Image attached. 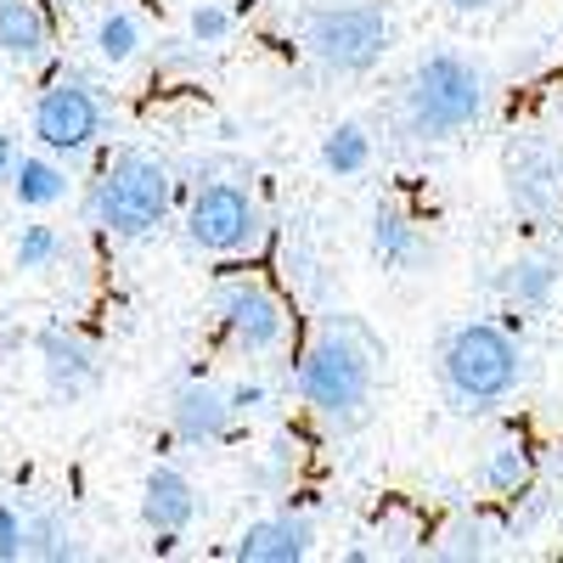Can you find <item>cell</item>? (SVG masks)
Segmentation results:
<instances>
[{"mask_svg": "<svg viewBox=\"0 0 563 563\" xmlns=\"http://www.w3.org/2000/svg\"><path fill=\"white\" fill-rule=\"evenodd\" d=\"M563 192V164L552 158V147L541 141H525V147L507 153V198L525 214H547Z\"/></svg>", "mask_w": 563, "mask_h": 563, "instance_id": "cell-15", "label": "cell"}, {"mask_svg": "<svg viewBox=\"0 0 563 563\" xmlns=\"http://www.w3.org/2000/svg\"><path fill=\"white\" fill-rule=\"evenodd\" d=\"M90 220H97L113 243H141L169 220L175 203V175L158 153H141V147H119L102 175L90 180Z\"/></svg>", "mask_w": 563, "mask_h": 563, "instance_id": "cell-4", "label": "cell"}, {"mask_svg": "<svg viewBox=\"0 0 563 563\" xmlns=\"http://www.w3.org/2000/svg\"><path fill=\"white\" fill-rule=\"evenodd\" d=\"M90 45H97V57L108 68H124L141 57V45H147V29H141V18L130 7H108L97 18V29H90Z\"/></svg>", "mask_w": 563, "mask_h": 563, "instance_id": "cell-20", "label": "cell"}, {"mask_svg": "<svg viewBox=\"0 0 563 563\" xmlns=\"http://www.w3.org/2000/svg\"><path fill=\"white\" fill-rule=\"evenodd\" d=\"M231 558H238V563H305V558H316V519H310V512H294V501H288L282 512L254 519L238 536Z\"/></svg>", "mask_w": 563, "mask_h": 563, "instance_id": "cell-10", "label": "cell"}, {"mask_svg": "<svg viewBox=\"0 0 563 563\" xmlns=\"http://www.w3.org/2000/svg\"><path fill=\"white\" fill-rule=\"evenodd\" d=\"M440 384L451 411L479 417L525 384V344L501 321H456L440 344Z\"/></svg>", "mask_w": 563, "mask_h": 563, "instance_id": "cell-3", "label": "cell"}, {"mask_svg": "<svg viewBox=\"0 0 563 563\" xmlns=\"http://www.w3.org/2000/svg\"><path fill=\"white\" fill-rule=\"evenodd\" d=\"M299 40L327 74L361 79L389 57L395 18L378 7V0H327V7H310L299 18Z\"/></svg>", "mask_w": 563, "mask_h": 563, "instance_id": "cell-6", "label": "cell"}, {"mask_svg": "<svg viewBox=\"0 0 563 563\" xmlns=\"http://www.w3.org/2000/svg\"><path fill=\"white\" fill-rule=\"evenodd\" d=\"M7 186H12L18 209H57V203H68V192H74L68 164H63L57 153H45V147L18 153V164H12Z\"/></svg>", "mask_w": 563, "mask_h": 563, "instance_id": "cell-16", "label": "cell"}, {"mask_svg": "<svg viewBox=\"0 0 563 563\" xmlns=\"http://www.w3.org/2000/svg\"><path fill=\"white\" fill-rule=\"evenodd\" d=\"M231 29H238V12L220 7V0H198L192 18H186V34H192V45H225Z\"/></svg>", "mask_w": 563, "mask_h": 563, "instance_id": "cell-24", "label": "cell"}, {"mask_svg": "<svg viewBox=\"0 0 563 563\" xmlns=\"http://www.w3.org/2000/svg\"><path fill=\"white\" fill-rule=\"evenodd\" d=\"M12 164H18V147H12V135H7V130H0V180H7V175H12Z\"/></svg>", "mask_w": 563, "mask_h": 563, "instance_id": "cell-27", "label": "cell"}, {"mask_svg": "<svg viewBox=\"0 0 563 563\" xmlns=\"http://www.w3.org/2000/svg\"><path fill=\"white\" fill-rule=\"evenodd\" d=\"M209 305H214L220 344L238 361H276L294 350V305L271 276H260V271L225 276V282H214Z\"/></svg>", "mask_w": 563, "mask_h": 563, "instance_id": "cell-5", "label": "cell"}, {"mask_svg": "<svg viewBox=\"0 0 563 563\" xmlns=\"http://www.w3.org/2000/svg\"><path fill=\"white\" fill-rule=\"evenodd\" d=\"M18 271H52L63 260V238H57V225H23L18 231V249H12Z\"/></svg>", "mask_w": 563, "mask_h": 563, "instance_id": "cell-23", "label": "cell"}, {"mask_svg": "<svg viewBox=\"0 0 563 563\" xmlns=\"http://www.w3.org/2000/svg\"><path fill=\"white\" fill-rule=\"evenodd\" d=\"M490 108V79L474 57L462 52H429L400 85V130L411 141H456L467 135Z\"/></svg>", "mask_w": 563, "mask_h": 563, "instance_id": "cell-2", "label": "cell"}, {"mask_svg": "<svg viewBox=\"0 0 563 563\" xmlns=\"http://www.w3.org/2000/svg\"><path fill=\"white\" fill-rule=\"evenodd\" d=\"M321 169L333 175V180L366 175V169H372V135H366V124L344 119V124L327 130V135H321Z\"/></svg>", "mask_w": 563, "mask_h": 563, "instance_id": "cell-21", "label": "cell"}, {"mask_svg": "<svg viewBox=\"0 0 563 563\" xmlns=\"http://www.w3.org/2000/svg\"><path fill=\"white\" fill-rule=\"evenodd\" d=\"M479 485L507 496V501L530 496V485H536V451L525 440H496L485 451V462H479Z\"/></svg>", "mask_w": 563, "mask_h": 563, "instance_id": "cell-18", "label": "cell"}, {"mask_svg": "<svg viewBox=\"0 0 563 563\" xmlns=\"http://www.w3.org/2000/svg\"><path fill=\"white\" fill-rule=\"evenodd\" d=\"M52 57H57V29L45 0H0V63L29 74Z\"/></svg>", "mask_w": 563, "mask_h": 563, "instance_id": "cell-12", "label": "cell"}, {"mask_svg": "<svg viewBox=\"0 0 563 563\" xmlns=\"http://www.w3.org/2000/svg\"><path fill=\"white\" fill-rule=\"evenodd\" d=\"M198 512H203V496L175 462H158L141 479V525H147V536H186L198 525Z\"/></svg>", "mask_w": 563, "mask_h": 563, "instance_id": "cell-11", "label": "cell"}, {"mask_svg": "<svg viewBox=\"0 0 563 563\" xmlns=\"http://www.w3.org/2000/svg\"><path fill=\"white\" fill-rule=\"evenodd\" d=\"M271 238L265 203L243 180H203L186 198V243L209 260H254Z\"/></svg>", "mask_w": 563, "mask_h": 563, "instance_id": "cell-7", "label": "cell"}, {"mask_svg": "<svg viewBox=\"0 0 563 563\" xmlns=\"http://www.w3.org/2000/svg\"><path fill=\"white\" fill-rule=\"evenodd\" d=\"M558 282H563V265L547 260V254H519V260H507L496 276H490V288L507 299V305H519V310H547L552 294H558Z\"/></svg>", "mask_w": 563, "mask_h": 563, "instance_id": "cell-17", "label": "cell"}, {"mask_svg": "<svg viewBox=\"0 0 563 563\" xmlns=\"http://www.w3.org/2000/svg\"><path fill=\"white\" fill-rule=\"evenodd\" d=\"M445 7H451V12H490L496 0H445Z\"/></svg>", "mask_w": 563, "mask_h": 563, "instance_id": "cell-28", "label": "cell"}, {"mask_svg": "<svg viewBox=\"0 0 563 563\" xmlns=\"http://www.w3.org/2000/svg\"><path fill=\"white\" fill-rule=\"evenodd\" d=\"M372 260H378L384 271L411 276V271H429L434 265V243L422 238V225L406 209L378 203V209H372Z\"/></svg>", "mask_w": 563, "mask_h": 563, "instance_id": "cell-14", "label": "cell"}, {"mask_svg": "<svg viewBox=\"0 0 563 563\" xmlns=\"http://www.w3.org/2000/svg\"><path fill=\"white\" fill-rule=\"evenodd\" d=\"M29 558V525H23V512L0 496V563H23Z\"/></svg>", "mask_w": 563, "mask_h": 563, "instance_id": "cell-25", "label": "cell"}, {"mask_svg": "<svg viewBox=\"0 0 563 563\" xmlns=\"http://www.w3.org/2000/svg\"><path fill=\"white\" fill-rule=\"evenodd\" d=\"M429 552L445 558V563H485L496 552V530L479 512H451V519L429 536Z\"/></svg>", "mask_w": 563, "mask_h": 563, "instance_id": "cell-19", "label": "cell"}, {"mask_svg": "<svg viewBox=\"0 0 563 563\" xmlns=\"http://www.w3.org/2000/svg\"><path fill=\"white\" fill-rule=\"evenodd\" d=\"M29 525V558H45V563H68V558H85L79 547V530L63 519V512L40 507V512H23Z\"/></svg>", "mask_w": 563, "mask_h": 563, "instance_id": "cell-22", "label": "cell"}, {"mask_svg": "<svg viewBox=\"0 0 563 563\" xmlns=\"http://www.w3.org/2000/svg\"><path fill=\"white\" fill-rule=\"evenodd\" d=\"M231 406H238V417H254L271 406V389L260 378H243V384H231Z\"/></svg>", "mask_w": 563, "mask_h": 563, "instance_id": "cell-26", "label": "cell"}, {"mask_svg": "<svg viewBox=\"0 0 563 563\" xmlns=\"http://www.w3.org/2000/svg\"><path fill=\"white\" fill-rule=\"evenodd\" d=\"M378 361H384V344L355 316H321L299 339V350L288 361V378H294L299 406L310 417H321L327 429L344 434V429H361L372 411Z\"/></svg>", "mask_w": 563, "mask_h": 563, "instance_id": "cell-1", "label": "cell"}, {"mask_svg": "<svg viewBox=\"0 0 563 563\" xmlns=\"http://www.w3.org/2000/svg\"><path fill=\"white\" fill-rule=\"evenodd\" d=\"M34 350H40L45 389H52L57 400H79L85 389H97L102 361H97V350H90V339L68 333V327H45V333L34 339Z\"/></svg>", "mask_w": 563, "mask_h": 563, "instance_id": "cell-13", "label": "cell"}, {"mask_svg": "<svg viewBox=\"0 0 563 563\" xmlns=\"http://www.w3.org/2000/svg\"><path fill=\"white\" fill-rule=\"evenodd\" d=\"M231 429H238V406H231V389H220L214 378H186L169 400V434L180 445H220L231 440Z\"/></svg>", "mask_w": 563, "mask_h": 563, "instance_id": "cell-9", "label": "cell"}, {"mask_svg": "<svg viewBox=\"0 0 563 563\" xmlns=\"http://www.w3.org/2000/svg\"><path fill=\"white\" fill-rule=\"evenodd\" d=\"M102 97L97 85H85L79 74H57L52 85L34 97L29 130H34V147L57 153V158H79L102 141Z\"/></svg>", "mask_w": 563, "mask_h": 563, "instance_id": "cell-8", "label": "cell"}]
</instances>
